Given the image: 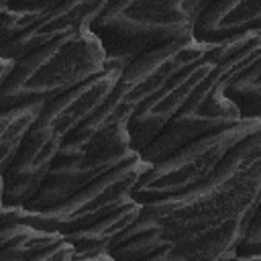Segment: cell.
I'll return each mask as SVG.
<instances>
[{
    "mask_svg": "<svg viewBox=\"0 0 261 261\" xmlns=\"http://www.w3.org/2000/svg\"><path fill=\"white\" fill-rule=\"evenodd\" d=\"M226 96L243 120H261V57L228 86Z\"/></svg>",
    "mask_w": 261,
    "mask_h": 261,
    "instance_id": "2e32d148",
    "label": "cell"
},
{
    "mask_svg": "<svg viewBox=\"0 0 261 261\" xmlns=\"http://www.w3.org/2000/svg\"><path fill=\"white\" fill-rule=\"evenodd\" d=\"M214 67V47L206 57L188 65L177 75H173L163 88H159L133 116L128 124L133 149L141 155L159 135L161 130L181 112L188 100L194 96L198 86L206 80V75Z\"/></svg>",
    "mask_w": 261,
    "mask_h": 261,
    "instance_id": "9c48e42d",
    "label": "cell"
},
{
    "mask_svg": "<svg viewBox=\"0 0 261 261\" xmlns=\"http://www.w3.org/2000/svg\"><path fill=\"white\" fill-rule=\"evenodd\" d=\"M106 69V53L90 31L77 27L47 47L20 59L0 84V110L24 104H47L75 90Z\"/></svg>",
    "mask_w": 261,
    "mask_h": 261,
    "instance_id": "5b68a950",
    "label": "cell"
},
{
    "mask_svg": "<svg viewBox=\"0 0 261 261\" xmlns=\"http://www.w3.org/2000/svg\"><path fill=\"white\" fill-rule=\"evenodd\" d=\"M259 128L261 120H243L230 128L208 133L196 139L157 165H151V169L135 188L133 198L141 204H149L194 190L216 171V167L239 143H243Z\"/></svg>",
    "mask_w": 261,
    "mask_h": 261,
    "instance_id": "52a82bcc",
    "label": "cell"
},
{
    "mask_svg": "<svg viewBox=\"0 0 261 261\" xmlns=\"http://www.w3.org/2000/svg\"><path fill=\"white\" fill-rule=\"evenodd\" d=\"M169 245L173 243L163 234L161 224L143 208L141 216L110 243L106 255L114 261H145Z\"/></svg>",
    "mask_w": 261,
    "mask_h": 261,
    "instance_id": "4fadbf2b",
    "label": "cell"
},
{
    "mask_svg": "<svg viewBox=\"0 0 261 261\" xmlns=\"http://www.w3.org/2000/svg\"><path fill=\"white\" fill-rule=\"evenodd\" d=\"M61 241L63 237L53 230L37 228L20 220L4 222L0 228V261H24Z\"/></svg>",
    "mask_w": 261,
    "mask_h": 261,
    "instance_id": "5bb4252c",
    "label": "cell"
},
{
    "mask_svg": "<svg viewBox=\"0 0 261 261\" xmlns=\"http://www.w3.org/2000/svg\"><path fill=\"white\" fill-rule=\"evenodd\" d=\"M261 57V31L247 33L214 47V67L198 86L181 112L161 130V135L141 153L149 165L194 143L196 139L230 128L243 122L234 102L226 96L228 86Z\"/></svg>",
    "mask_w": 261,
    "mask_h": 261,
    "instance_id": "3957f363",
    "label": "cell"
},
{
    "mask_svg": "<svg viewBox=\"0 0 261 261\" xmlns=\"http://www.w3.org/2000/svg\"><path fill=\"white\" fill-rule=\"evenodd\" d=\"M259 202L261 128L239 143L206 181L181 196L143 204V208L173 241L245 210H257Z\"/></svg>",
    "mask_w": 261,
    "mask_h": 261,
    "instance_id": "7a4b0ae2",
    "label": "cell"
},
{
    "mask_svg": "<svg viewBox=\"0 0 261 261\" xmlns=\"http://www.w3.org/2000/svg\"><path fill=\"white\" fill-rule=\"evenodd\" d=\"M45 104H24L0 110V173L10 167Z\"/></svg>",
    "mask_w": 261,
    "mask_h": 261,
    "instance_id": "9a60e30c",
    "label": "cell"
},
{
    "mask_svg": "<svg viewBox=\"0 0 261 261\" xmlns=\"http://www.w3.org/2000/svg\"><path fill=\"white\" fill-rule=\"evenodd\" d=\"M104 6V0H0V59L18 63L69 31L90 24Z\"/></svg>",
    "mask_w": 261,
    "mask_h": 261,
    "instance_id": "ba28073f",
    "label": "cell"
},
{
    "mask_svg": "<svg viewBox=\"0 0 261 261\" xmlns=\"http://www.w3.org/2000/svg\"><path fill=\"white\" fill-rule=\"evenodd\" d=\"M143 212V204L137 200H130L128 204H124L122 208H118L116 212L100 218L98 222L80 228L67 237H63L71 247H73V257L77 259H88V257H98V255H106L110 243L122 232L126 230Z\"/></svg>",
    "mask_w": 261,
    "mask_h": 261,
    "instance_id": "7c38bea8",
    "label": "cell"
},
{
    "mask_svg": "<svg viewBox=\"0 0 261 261\" xmlns=\"http://www.w3.org/2000/svg\"><path fill=\"white\" fill-rule=\"evenodd\" d=\"M255 31H261V0H208L194 22V39L206 47Z\"/></svg>",
    "mask_w": 261,
    "mask_h": 261,
    "instance_id": "8fae6325",
    "label": "cell"
},
{
    "mask_svg": "<svg viewBox=\"0 0 261 261\" xmlns=\"http://www.w3.org/2000/svg\"><path fill=\"white\" fill-rule=\"evenodd\" d=\"M239 255H261V202L249 226V234L239 249Z\"/></svg>",
    "mask_w": 261,
    "mask_h": 261,
    "instance_id": "e0dca14e",
    "label": "cell"
},
{
    "mask_svg": "<svg viewBox=\"0 0 261 261\" xmlns=\"http://www.w3.org/2000/svg\"><path fill=\"white\" fill-rule=\"evenodd\" d=\"M208 0L106 2L90 31L106 53V67L124 69L137 59L194 37V22Z\"/></svg>",
    "mask_w": 261,
    "mask_h": 261,
    "instance_id": "277c9868",
    "label": "cell"
},
{
    "mask_svg": "<svg viewBox=\"0 0 261 261\" xmlns=\"http://www.w3.org/2000/svg\"><path fill=\"white\" fill-rule=\"evenodd\" d=\"M232 261H261V255H237Z\"/></svg>",
    "mask_w": 261,
    "mask_h": 261,
    "instance_id": "ffe728a7",
    "label": "cell"
},
{
    "mask_svg": "<svg viewBox=\"0 0 261 261\" xmlns=\"http://www.w3.org/2000/svg\"><path fill=\"white\" fill-rule=\"evenodd\" d=\"M145 261H188V259H186L184 255H179V253L173 249V245H169V247L157 251L155 255H151V257L145 259Z\"/></svg>",
    "mask_w": 261,
    "mask_h": 261,
    "instance_id": "d6986e66",
    "label": "cell"
},
{
    "mask_svg": "<svg viewBox=\"0 0 261 261\" xmlns=\"http://www.w3.org/2000/svg\"><path fill=\"white\" fill-rule=\"evenodd\" d=\"M73 255H75L73 253V247L63 239L55 247H51V249H47V251L31 257V259H24V261H71Z\"/></svg>",
    "mask_w": 261,
    "mask_h": 261,
    "instance_id": "ac0fdd59",
    "label": "cell"
},
{
    "mask_svg": "<svg viewBox=\"0 0 261 261\" xmlns=\"http://www.w3.org/2000/svg\"><path fill=\"white\" fill-rule=\"evenodd\" d=\"M137 153L124 155V157H69V159H57L49 173L45 175L39 192L35 198L24 206L29 212H41L49 210L53 206L63 204L65 200L80 194L84 188L94 184L96 179L104 177Z\"/></svg>",
    "mask_w": 261,
    "mask_h": 261,
    "instance_id": "30bf717a",
    "label": "cell"
},
{
    "mask_svg": "<svg viewBox=\"0 0 261 261\" xmlns=\"http://www.w3.org/2000/svg\"><path fill=\"white\" fill-rule=\"evenodd\" d=\"M122 69L106 67L75 90L47 102L2 179V206L24 208L39 192L65 141L110 98Z\"/></svg>",
    "mask_w": 261,
    "mask_h": 261,
    "instance_id": "6da1fadb",
    "label": "cell"
},
{
    "mask_svg": "<svg viewBox=\"0 0 261 261\" xmlns=\"http://www.w3.org/2000/svg\"><path fill=\"white\" fill-rule=\"evenodd\" d=\"M151 169L147 161L141 159L137 153L104 177L96 179L88 188H84L73 198L65 200L59 206H53L49 210L41 212H29L18 206H2V224L20 220L27 224H33L37 228L59 232L61 237H67L80 228H86L100 218L116 212L124 204H128L133 198L135 188L145 177V173Z\"/></svg>",
    "mask_w": 261,
    "mask_h": 261,
    "instance_id": "8992f818",
    "label": "cell"
}]
</instances>
